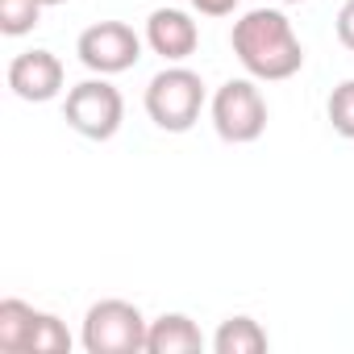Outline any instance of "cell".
<instances>
[{"mask_svg":"<svg viewBox=\"0 0 354 354\" xmlns=\"http://www.w3.org/2000/svg\"><path fill=\"white\" fill-rule=\"evenodd\" d=\"M146 46L167 63H184L201 46V26L184 9H154L146 17Z\"/></svg>","mask_w":354,"mask_h":354,"instance_id":"cell-8","label":"cell"},{"mask_svg":"<svg viewBox=\"0 0 354 354\" xmlns=\"http://www.w3.org/2000/svg\"><path fill=\"white\" fill-rule=\"evenodd\" d=\"M75 55L92 75H121L142 59V38L125 21H96L80 34Z\"/></svg>","mask_w":354,"mask_h":354,"instance_id":"cell-6","label":"cell"},{"mask_svg":"<svg viewBox=\"0 0 354 354\" xmlns=\"http://www.w3.org/2000/svg\"><path fill=\"white\" fill-rule=\"evenodd\" d=\"M146 333H150V321L142 317V308L113 296V300H96L84 313L80 342L88 354H138L146 350Z\"/></svg>","mask_w":354,"mask_h":354,"instance_id":"cell-3","label":"cell"},{"mask_svg":"<svg viewBox=\"0 0 354 354\" xmlns=\"http://www.w3.org/2000/svg\"><path fill=\"white\" fill-rule=\"evenodd\" d=\"M42 0H0V34L5 38H21L38 26L42 17Z\"/></svg>","mask_w":354,"mask_h":354,"instance_id":"cell-12","label":"cell"},{"mask_svg":"<svg viewBox=\"0 0 354 354\" xmlns=\"http://www.w3.org/2000/svg\"><path fill=\"white\" fill-rule=\"evenodd\" d=\"M213 129L221 142L230 146H246V142H259L267 133V100L259 92L254 80H230L213 92Z\"/></svg>","mask_w":354,"mask_h":354,"instance_id":"cell-5","label":"cell"},{"mask_svg":"<svg viewBox=\"0 0 354 354\" xmlns=\"http://www.w3.org/2000/svg\"><path fill=\"white\" fill-rule=\"evenodd\" d=\"M63 80H67V71H63V63H59L55 50H26V55H17L9 63V88L26 104L55 100L63 92Z\"/></svg>","mask_w":354,"mask_h":354,"instance_id":"cell-7","label":"cell"},{"mask_svg":"<svg viewBox=\"0 0 354 354\" xmlns=\"http://www.w3.org/2000/svg\"><path fill=\"white\" fill-rule=\"evenodd\" d=\"M230 46L238 55V63L246 67L250 80H292L304 67V46L292 30V21L279 9H250L246 17L234 21Z\"/></svg>","mask_w":354,"mask_h":354,"instance_id":"cell-1","label":"cell"},{"mask_svg":"<svg viewBox=\"0 0 354 354\" xmlns=\"http://www.w3.org/2000/svg\"><path fill=\"white\" fill-rule=\"evenodd\" d=\"M283 5H300V0H283Z\"/></svg>","mask_w":354,"mask_h":354,"instance_id":"cell-17","label":"cell"},{"mask_svg":"<svg viewBox=\"0 0 354 354\" xmlns=\"http://www.w3.org/2000/svg\"><path fill=\"white\" fill-rule=\"evenodd\" d=\"M63 121L88 142H109V138H117V129L125 121V96L109 84V75L84 80V84L67 88Z\"/></svg>","mask_w":354,"mask_h":354,"instance_id":"cell-4","label":"cell"},{"mask_svg":"<svg viewBox=\"0 0 354 354\" xmlns=\"http://www.w3.org/2000/svg\"><path fill=\"white\" fill-rule=\"evenodd\" d=\"M337 42L346 50H354V0H346V5L337 9Z\"/></svg>","mask_w":354,"mask_h":354,"instance_id":"cell-14","label":"cell"},{"mask_svg":"<svg viewBox=\"0 0 354 354\" xmlns=\"http://www.w3.org/2000/svg\"><path fill=\"white\" fill-rule=\"evenodd\" d=\"M205 109V80L192 67H162L146 84V117L162 133H188Z\"/></svg>","mask_w":354,"mask_h":354,"instance_id":"cell-2","label":"cell"},{"mask_svg":"<svg viewBox=\"0 0 354 354\" xmlns=\"http://www.w3.org/2000/svg\"><path fill=\"white\" fill-rule=\"evenodd\" d=\"M205 350V333L188 313H162L150 321L146 354H196Z\"/></svg>","mask_w":354,"mask_h":354,"instance_id":"cell-9","label":"cell"},{"mask_svg":"<svg viewBox=\"0 0 354 354\" xmlns=\"http://www.w3.org/2000/svg\"><path fill=\"white\" fill-rule=\"evenodd\" d=\"M188 5L201 13V17H230L238 9V0H188Z\"/></svg>","mask_w":354,"mask_h":354,"instance_id":"cell-15","label":"cell"},{"mask_svg":"<svg viewBox=\"0 0 354 354\" xmlns=\"http://www.w3.org/2000/svg\"><path fill=\"white\" fill-rule=\"evenodd\" d=\"M271 346V337H267V329L254 321V317H225L221 325H217V333H213V350L217 354H263Z\"/></svg>","mask_w":354,"mask_h":354,"instance_id":"cell-11","label":"cell"},{"mask_svg":"<svg viewBox=\"0 0 354 354\" xmlns=\"http://www.w3.org/2000/svg\"><path fill=\"white\" fill-rule=\"evenodd\" d=\"M42 5H46V9H50V5H67V0H42Z\"/></svg>","mask_w":354,"mask_h":354,"instance_id":"cell-16","label":"cell"},{"mask_svg":"<svg viewBox=\"0 0 354 354\" xmlns=\"http://www.w3.org/2000/svg\"><path fill=\"white\" fill-rule=\"evenodd\" d=\"M38 317H42V308L26 304L17 296L0 300V354H30Z\"/></svg>","mask_w":354,"mask_h":354,"instance_id":"cell-10","label":"cell"},{"mask_svg":"<svg viewBox=\"0 0 354 354\" xmlns=\"http://www.w3.org/2000/svg\"><path fill=\"white\" fill-rule=\"evenodd\" d=\"M325 117H329V125H333L337 138L354 142V80H342V84L329 92V100H325Z\"/></svg>","mask_w":354,"mask_h":354,"instance_id":"cell-13","label":"cell"}]
</instances>
